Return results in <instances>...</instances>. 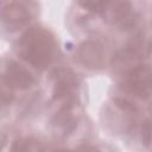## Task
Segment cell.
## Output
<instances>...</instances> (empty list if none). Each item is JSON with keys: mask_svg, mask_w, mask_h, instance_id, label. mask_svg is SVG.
I'll list each match as a JSON object with an SVG mask.
<instances>
[{"mask_svg": "<svg viewBox=\"0 0 152 152\" xmlns=\"http://www.w3.org/2000/svg\"><path fill=\"white\" fill-rule=\"evenodd\" d=\"M55 52V39L43 27H31L18 43V53L28 64L37 69H45L52 61Z\"/></svg>", "mask_w": 152, "mask_h": 152, "instance_id": "1", "label": "cell"}, {"mask_svg": "<svg viewBox=\"0 0 152 152\" xmlns=\"http://www.w3.org/2000/svg\"><path fill=\"white\" fill-rule=\"evenodd\" d=\"M121 86L128 94L139 99H147L152 94V71L139 64L124 74Z\"/></svg>", "mask_w": 152, "mask_h": 152, "instance_id": "2", "label": "cell"}, {"mask_svg": "<svg viewBox=\"0 0 152 152\" xmlns=\"http://www.w3.org/2000/svg\"><path fill=\"white\" fill-rule=\"evenodd\" d=\"M102 13L121 28H129L134 25V13L126 0H107Z\"/></svg>", "mask_w": 152, "mask_h": 152, "instance_id": "3", "label": "cell"}, {"mask_svg": "<svg viewBox=\"0 0 152 152\" xmlns=\"http://www.w3.org/2000/svg\"><path fill=\"white\" fill-rule=\"evenodd\" d=\"M2 81L10 89H27L33 84L34 78L24 66L17 62L10 61L5 68Z\"/></svg>", "mask_w": 152, "mask_h": 152, "instance_id": "4", "label": "cell"}, {"mask_svg": "<svg viewBox=\"0 0 152 152\" xmlns=\"http://www.w3.org/2000/svg\"><path fill=\"white\" fill-rule=\"evenodd\" d=\"M77 58L88 68H101L103 64V50L97 43L86 42L78 46Z\"/></svg>", "mask_w": 152, "mask_h": 152, "instance_id": "5", "label": "cell"}, {"mask_svg": "<svg viewBox=\"0 0 152 152\" xmlns=\"http://www.w3.org/2000/svg\"><path fill=\"white\" fill-rule=\"evenodd\" d=\"M28 20V11L20 4H8L2 10V21L10 28H18L24 26Z\"/></svg>", "mask_w": 152, "mask_h": 152, "instance_id": "6", "label": "cell"}, {"mask_svg": "<svg viewBox=\"0 0 152 152\" xmlns=\"http://www.w3.org/2000/svg\"><path fill=\"white\" fill-rule=\"evenodd\" d=\"M43 148L44 147L40 145V142L32 138L18 139L12 146V150L14 151H37V150H43Z\"/></svg>", "mask_w": 152, "mask_h": 152, "instance_id": "7", "label": "cell"}, {"mask_svg": "<svg viewBox=\"0 0 152 152\" xmlns=\"http://www.w3.org/2000/svg\"><path fill=\"white\" fill-rule=\"evenodd\" d=\"M78 4L88 11L91 12H102L107 0H77Z\"/></svg>", "mask_w": 152, "mask_h": 152, "instance_id": "8", "label": "cell"}, {"mask_svg": "<svg viewBox=\"0 0 152 152\" xmlns=\"http://www.w3.org/2000/svg\"><path fill=\"white\" fill-rule=\"evenodd\" d=\"M141 139L145 145H148L152 141V120L144 122L141 127Z\"/></svg>", "mask_w": 152, "mask_h": 152, "instance_id": "9", "label": "cell"}]
</instances>
